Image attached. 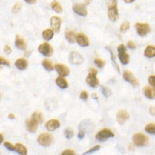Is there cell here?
<instances>
[{"label": "cell", "mask_w": 155, "mask_h": 155, "mask_svg": "<svg viewBox=\"0 0 155 155\" xmlns=\"http://www.w3.org/2000/svg\"><path fill=\"white\" fill-rule=\"evenodd\" d=\"M4 147L8 150H10V151H16V146L11 144L10 142H5L4 143Z\"/></svg>", "instance_id": "36"}, {"label": "cell", "mask_w": 155, "mask_h": 155, "mask_svg": "<svg viewBox=\"0 0 155 155\" xmlns=\"http://www.w3.org/2000/svg\"><path fill=\"white\" fill-rule=\"evenodd\" d=\"M88 98V93H87V92H85V91L82 92L81 95H80V98H81V99H82V100H87Z\"/></svg>", "instance_id": "40"}, {"label": "cell", "mask_w": 155, "mask_h": 155, "mask_svg": "<svg viewBox=\"0 0 155 155\" xmlns=\"http://www.w3.org/2000/svg\"><path fill=\"white\" fill-rule=\"evenodd\" d=\"M42 66L46 69L47 70H48V71H51L53 70V64H52L51 61H49V60H47V59H44L42 62Z\"/></svg>", "instance_id": "27"}, {"label": "cell", "mask_w": 155, "mask_h": 155, "mask_svg": "<svg viewBox=\"0 0 155 155\" xmlns=\"http://www.w3.org/2000/svg\"><path fill=\"white\" fill-rule=\"evenodd\" d=\"M21 7H22V5H21V4H20V3L16 4L14 5V7H13V9H12L13 13H17V12H19V11L21 10Z\"/></svg>", "instance_id": "34"}, {"label": "cell", "mask_w": 155, "mask_h": 155, "mask_svg": "<svg viewBox=\"0 0 155 155\" xmlns=\"http://www.w3.org/2000/svg\"><path fill=\"white\" fill-rule=\"evenodd\" d=\"M76 42L77 43L82 47H88L89 46V39L85 34L83 33H79L76 36Z\"/></svg>", "instance_id": "12"}, {"label": "cell", "mask_w": 155, "mask_h": 155, "mask_svg": "<svg viewBox=\"0 0 155 155\" xmlns=\"http://www.w3.org/2000/svg\"><path fill=\"white\" fill-rule=\"evenodd\" d=\"M69 60L73 65H81V64H82L84 62V59H83L82 56L76 52H71L70 53Z\"/></svg>", "instance_id": "8"}, {"label": "cell", "mask_w": 155, "mask_h": 155, "mask_svg": "<svg viewBox=\"0 0 155 155\" xmlns=\"http://www.w3.org/2000/svg\"><path fill=\"white\" fill-rule=\"evenodd\" d=\"M145 131L148 134L155 135V124H153V123L148 124L145 126Z\"/></svg>", "instance_id": "28"}, {"label": "cell", "mask_w": 155, "mask_h": 155, "mask_svg": "<svg viewBox=\"0 0 155 155\" xmlns=\"http://www.w3.org/2000/svg\"><path fill=\"white\" fill-rule=\"evenodd\" d=\"M62 155H74L76 154V153H75V151L74 150H70V149H66L65 150V151H63Z\"/></svg>", "instance_id": "37"}, {"label": "cell", "mask_w": 155, "mask_h": 155, "mask_svg": "<svg viewBox=\"0 0 155 155\" xmlns=\"http://www.w3.org/2000/svg\"><path fill=\"white\" fill-rule=\"evenodd\" d=\"M16 66L18 70H26L27 66H28V61L26 60V59H19L16 61Z\"/></svg>", "instance_id": "18"}, {"label": "cell", "mask_w": 155, "mask_h": 155, "mask_svg": "<svg viewBox=\"0 0 155 155\" xmlns=\"http://www.w3.org/2000/svg\"><path fill=\"white\" fill-rule=\"evenodd\" d=\"M114 132L109 129H103L99 131L97 135H96V139L100 141V142H103L105 140L110 137H114Z\"/></svg>", "instance_id": "3"}, {"label": "cell", "mask_w": 155, "mask_h": 155, "mask_svg": "<svg viewBox=\"0 0 155 155\" xmlns=\"http://www.w3.org/2000/svg\"><path fill=\"white\" fill-rule=\"evenodd\" d=\"M73 135H74V133H73L72 130L66 129L65 131V136L67 139H70L73 136Z\"/></svg>", "instance_id": "33"}, {"label": "cell", "mask_w": 155, "mask_h": 155, "mask_svg": "<svg viewBox=\"0 0 155 155\" xmlns=\"http://www.w3.org/2000/svg\"><path fill=\"white\" fill-rule=\"evenodd\" d=\"M144 96L148 99H155V87H146L143 88Z\"/></svg>", "instance_id": "17"}, {"label": "cell", "mask_w": 155, "mask_h": 155, "mask_svg": "<svg viewBox=\"0 0 155 155\" xmlns=\"http://www.w3.org/2000/svg\"><path fill=\"white\" fill-rule=\"evenodd\" d=\"M135 27H136V30L137 34L142 36H146L151 31L150 26L148 23H141V22H138V23L136 24Z\"/></svg>", "instance_id": "2"}, {"label": "cell", "mask_w": 155, "mask_h": 155, "mask_svg": "<svg viewBox=\"0 0 155 155\" xmlns=\"http://www.w3.org/2000/svg\"><path fill=\"white\" fill-rule=\"evenodd\" d=\"M123 76H124L125 80L129 83H131L132 86H134V87H138L139 86L138 81L136 80V78L135 77L134 75L129 70H125L124 74H123Z\"/></svg>", "instance_id": "9"}, {"label": "cell", "mask_w": 155, "mask_h": 155, "mask_svg": "<svg viewBox=\"0 0 155 155\" xmlns=\"http://www.w3.org/2000/svg\"><path fill=\"white\" fill-rule=\"evenodd\" d=\"M40 124L36 119H34L33 117H31V119H27L26 120V129L28 131H30L31 133H34L36 132V130L38 128V125Z\"/></svg>", "instance_id": "7"}, {"label": "cell", "mask_w": 155, "mask_h": 155, "mask_svg": "<svg viewBox=\"0 0 155 155\" xmlns=\"http://www.w3.org/2000/svg\"><path fill=\"white\" fill-rule=\"evenodd\" d=\"M133 142L135 145L138 146V147H143L148 143V137L142 133H136L133 136Z\"/></svg>", "instance_id": "6"}, {"label": "cell", "mask_w": 155, "mask_h": 155, "mask_svg": "<svg viewBox=\"0 0 155 155\" xmlns=\"http://www.w3.org/2000/svg\"><path fill=\"white\" fill-rule=\"evenodd\" d=\"M51 8L53 9V10L57 12V13H61L63 10L61 4H60L58 1H56V0H53V1L52 2Z\"/></svg>", "instance_id": "24"}, {"label": "cell", "mask_w": 155, "mask_h": 155, "mask_svg": "<svg viewBox=\"0 0 155 155\" xmlns=\"http://www.w3.org/2000/svg\"><path fill=\"white\" fill-rule=\"evenodd\" d=\"M92 0H86V4H88L89 3H91Z\"/></svg>", "instance_id": "49"}, {"label": "cell", "mask_w": 155, "mask_h": 155, "mask_svg": "<svg viewBox=\"0 0 155 155\" xmlns=\"http://www.w3.org/2000/svg\"><path fill=\"white\" fill-rule=\"evenodd\" d=\"M97 75H98V70L96 69H90L89 70V74L87 76V83L90 87L92 88H97L99 85V81L97 78Z\"/></svg>", "instance_id": "1"}, {"label": "cell", "mask_w": 155, "mask_h": 155, "mask_svg": "<svg viewBox=\"0 0 155 155\" xmlns=\"http://www.w3.org/2000/svg\"><path fill=\"white\" fill-rule=\"evenodd\" d=\"M144 55L148 58L155 57V47L148 46L144 51Z\"/></svg>", "instance_id": "22"}, {"label": "cell", "mask_w": 155, "mask_h": 155, "mask_svg": "<svg viewBox=\"0 0 155 155\" xmlns=\"http://www.w3.org/2000/svg\"><path fill=\"white\" fill-rule=\"evenodd\" d=\"M53 36V31L51 29H46L45 31L42 32V37L46 40V41H49L51 40Z\"/></svg>", "instance_id": "25"}, {"label": "cell", "mask_w": 155, "mask_h": 155, "mask_svg": "<svg viewBox=\"0 0 155 155\" xmlns=\"http://www.w3.org/2000/svg\"><path fill=\"white\" fill-rule=\"evenodd\" d=\"M129 119V114L125 110H119L117 113V121L119 124H124L125 122Z\"/></svg>", "instance_id": "15"}, {"label": "cell", "mask_w": 155, "mask_h": 155, "mask_svg": "<svg viewBox=\"0 0 155 155\" xmlns=\"http://www.w3.org/2000/svg\"><path fill=\"white\" fill-rule=\"evenodd\" d=\"M93 96L94 97V98H95V99H98V97H97V95H96V94H93Z\"/></svg>", "instance_id": "50"}, {"label": "cell", "mask_w": 155, "mask_h": 155, "mask_svg": "<svg viewBox=\"0 0 155 155\" xmlns=\"http://www.w3.org/2000/svg\"><path fill=\"white\" fill-rule=\"evenodd\" d=\"M16 46L19 48V49H21V50H25L26 48V41L21 37V36L17 35L16 36Z\"/></svg>", "instance_id": "19"}, {"label": "cell", "mask_w": 155, "mask_h": 155, "mask_svg": "<svg viewBox=\"0 0 155 155\" xmlns=\"http://www.w3.org/2000/svg\"><path fill=\"white\" fill-rule=\"evenodd\" d=\"M0 64L4 65H6V66H10V62L8 60H6L3 57H0Z\"/></svg>", "instance_id": "39"}, {"label": "cell", "mask_w": 155, "mask_h": 155, "mask_svg": "<svg viewBox=\"0 0 155 155\" xmlns=\"http://www.w3.org/2000/svg\"><path fill=\"white\" fill-rule=\"evenodd\" d=\"M50 21H51V25L53 31L55 32H59L61 26V19L59 16H53Z\"/></svg>", "instance_id": "13"}, {"label": "cell", "mask_w": 155, "mask_h": 155, "mask_svg": "<svg viewBox=\"0 0 155 155\" xmlns=\"http://www.w3.org/2000/svg\"><path fill=\"white\" fill-rule=\"evenodd\" d=\"M99 148H100V146H99V145H96V146H94L93 148H92L91 149H89L88 151H87L86 153H84V154H92V153H93V152L98 151Z\"/></svg>", "instance_id": "35"}, {"label": "cell", "mask_w": 155, "mask_h": 155, "mask_svg": "<svg viewBox=\"0 0 155 155\" xmlns=\"http://www.w3.org/2000/svg\"><path fill=\"white\" fill-rule=\"evenodd\" d=\"M45 126H46L47 131H53L56 130L57 128H59V127L60 126V123H59V121L57 120V119H50V120H48V121L47 122Z\"/></svg>", "instance_id": "14"}, {"label": "cell", "mask_w": 155, "mask_h": 155, "mask_svg": "<svg viewBox=\"0 0 155 155\" xmlns=\"http://www.w3.org/2000/svg\"><path fill=\"white\" fill-rule=\"evenodd\" d=\"M31 117H33L34 119H36L39 123H42V121H43V114H42L41 112H34L32 115H31Z\"/></svg>", "instance_id": "29"}, {"label": "cell", "mask_w": 155, "mask_h": 155, "mask_svg": "<svg viewBox=\"0 0 155 155\" xmlns=\"http://www.w3.org/2000/svg\"><path fill=\"white\" fill-rule=\"evenodd\" d=\"M38 143L43 147H48L53 142V136L48 133H42L37 138Z\"/></svg>", "instance_id": "4"}, {"label": "cell", "mask_w": 155, "mask_h": 155, "mask_svg": "<svg viewBox=\"0 0 155 155\" xmlns=\"http://www.w3.org/2000/svg\"><path fill=\"white\" fill-rule=\"evenodd\" d=\"M65 76H59V77H57L55 82L57 84L58 86L60 88H67L69 87V84H68L67 81L65 79Z\"/></svg>", "instance_id": "21"}, {"label": "cell", "mask_w": 155, "mask_h": 155, "mask_svg": "<svg viewBox=\"0 0 155 155\" xmlns=\"http://www.w3.org/2000/svg\"><path fill=\"white\" fill-rule=\"evenodd\" d=\"M127 46L129 48L131 49H136V45L135 44L134 42L132 41H129L128 42V43H127Z\"/></svg>", "instance_id": "41"}, {"label": "cell", "mask_w": 155, "mask_h": 155, "mask_svg": "<svg viewBox=\"0 0 155 155\" xmlns=\"http://www.w3.org/2000/svg\"><path fill=\"white\" fill-rule=\"evenodd\" d=\"M108 16L109 19L111 21H116L119 18V11H118V8L114 7V8H110L109 9V12H108Z\"/></svg>", "instance_id": "16"}, {"label": "cell", "mask_w": 155, "mask_h": 155, "mask_svg": "<svg viewBox=\"0 0 155 155\" xmlns=\"http://www.w3.org/2000/svg\"><path fill=\"white\" fill-rule=\"evenodd\" d=\"M0 136H1V140H0V142H3V140H4V136H3V134H2V133L0 134Z\"/></svg>", "instance_id": "48"}, {"label": "cell", "mask_w": 155, "mask_h": 155, "mask_svg": "<svg viewBox=\"0 0 155 155\" xmlns=\"http://www.w3.org/2000/svg\"><path fill=\"white\" fill-rule=\"evenodd\" d=\"M38 51L42 55H44L46 57H50L53 54V47L49 43L44 42V43H42L41 45L39 46Z\"/></svg>", "instance_id": "5"}, {"label": "cell", "mask_w": 155, "mask_h": 155, "mask_svg": "<svg viewBox=\"0 0 155 155\" xmlns=\"http://www.w3.org/2000/svg\"><path fill=\"white\" fill-rule=\"evenodd\" d=\"M148 82L152 87H155V76H151L148 78Z\"/></svg>", "instance_id": "38"}, {"label": "cell", "mask_w": 155, "mask_h": 155, "mask_svg": "<svg viewBox=\"0 0 155 155\" xmlns=\"http://www.w3.org/2000/svg\"><path fill=\"white\" fill-rule=\"evenodd\" d=\"M84 136H85V133H84L83 131H80V132L78 133V138H79V139H82L83 137H84Z\"/></svg>", "instance_id": "43"}, {"label": "cell", "mask_w": 155, "mask_h": 155, "mask_svg": "<svg viewBox=\"0 0 155 155\" xmlns=\"http://www.w3.org/2000/svg\"><path fill=\"white\" fill-rule=\"evenodd\" d=\"M118 53H119V59L120 62L122 63L123 65L128 64L130 61V57L129 55L126 53V51H120L118 52Z\"/></svg>", "instance_id": "20"}, {"label": "cell", "mask_w": 155, "mask_h": 155, "mask_svg": "<svg viewBox=\"0 0 155 155\" xmlns=\"http://www.w3.org/2000/svg\"><path fill=\"white\" fill-rule=\"evenodd\" d=\"M130 28V23L128 21H125L124 23H122V25L120 26V31L121 32H125L129 30Z\"/></svg>", "instance_id": "30"}, {"label": "cell", "mask_w": 155, "mask_h": 155, "mask_svg": "<svg viewBox=\"0 0 155 155\" xmlns=\"http://www.w3.org/2000/svg\"><path fill=\"white\" fill-rule=\"evenodd\" d=\"M106 3L108 4L109 9L117 7V0H106Z\"/></svg>", "instance_id": "32"}, {"label": "cell", "mask_w": 155, "mask_h": 155, "mask_svg": "<svg viewBox=\"0 0 155 155\" xmlns=\"http://www.w3.org/2000/svg\"><path fill=\"white\" fill-rule=\"evenodd\" d=\"M54 69L56 70L57 71L61 76H67L70 75V70L67 66H65V65H62V64H57L55 65L54 66Z\"/></svg>", "instance_id": "11"}, {"label": "cell", "mask_w": 155, "mask_h": 155, "mask_svg": "<svg viewBox=\"0 0 155 155\" xmlns=\"http://www.w3.org/2000/svg\"><path fill=\"white\" fill-rule=\"evenodd\" d=\"M94 63H95V65L99 68H103L104 67V65H105V63L103 60H102L101 59H95V60H94Z\"/></svg>", "instance_id": "31"}, {"label": "cell", "mask_w": 155, "mask_h": 155, "mask_svg": "<svg viewBox=\"0 0 155 155\" xmlns=\"http://www.w3.org/2000/svg\"><path fill=\"white\" fill-rule=\"evenodd\" d=\"M65 37L70 43H74L75 41L76 40V36L75 32L73 31H70V30L65 32Z\"/></svg>", "instance_id": "23"}, {"label": "cell", "mask_w": 155, "mask_h": 155, "mask_svg": "<svg viewBox=\"0 0 155 155\" xmlns=\"http://www.w3.org/2000/svg\"><path fill=\"white\" fill-rule=\"evenodd\" d=\"M27 4H33L36 2V0H25Z\"/></svg>", "instance_id": "44"}, {"label": "cell", "mask_w": 155, "mask_h": 155, "mask_svg": "<svg viewBox=\"0 0 155 155\" xmlns=\"http://www.w3.org/2000/svg\"><path fill=\"white\" fill-rule=\"evenodd\" d=\"M9 118L11 119H16V116H15L13 114H9Z\"/></svg>", "instance_id": "46"}, {"label": "cell", "mask_w": 155, "mask_h": 155, "mask_svg": "<svg viewBox=\"0 0 155 155\" xmlns=\"http://www.w3.org/2000/svg\"><path fill=\"white\" fill-rule=\"evenodd\" d=\"M125 3H127V4H130V3H132V2H134L135 0H124Z\"/></svg>", "instance_id": "47"}, {"label": "cell", "mask_w": 155, "mask_h": 155, "mask_svg": "<svg viewBox=\"0 0 155 155\" xmlns=\"http://www.w3.org/2000/svg\"><path fill=\"white\" fill-rule=\"evenodd\" d=\"M16 151L17 153H19L20 154H27V149L21 143H17L16 145Z\"/></svg>", "instance_id": "26"}, {"label": "cell", "mask_w": 155, "mask_h": 155, "mask_svg": "<svg viewBox=\"0 0 155 155\" xmlns=\"http://www.w3.org/2000/svg\"><path fill=\"white\" fill-rule=\"evenodd\" d=\"M11 51H12V49H11V47L9 45H6L5 47H4V52H5L7 54H10L11 53Z\"/></svg>", "instance_id": "42"}, {"label": "cell", "mask_w": 155, "mask_h": 155, "mask_svg": "<svg viewBox=\"0 0 155 155\" xmlns=\"http://www.w3.org/2000/svg\"><path fill=\"white\" fill-rule=\"evenodd\" d=\"M150 114H153V115H155V108L154 107L150 108Z\"/></svg>", "instance_id": "45"}, {"label": "cell", "mask_w": 155, "mask_h": 155, "mask_svg": "<svg viewBox=\"0 0 155 155\" xmlns=\"http://www.w3.org/2000/svg\"><path fill=\"white\" fill-rule=\"evenodd\" d=\"M73 10L76 14L81 16H87L88 15V10L85 4H76L73 5Z\"/></svg>", "instance_id": "10"}]
</instances>
